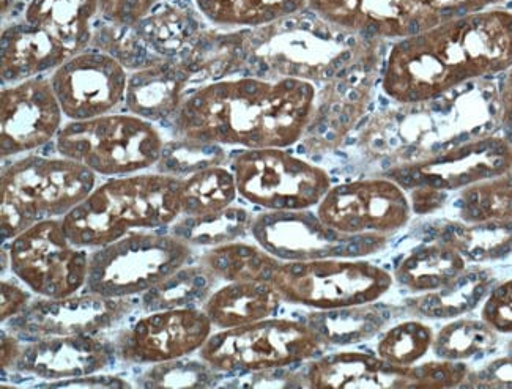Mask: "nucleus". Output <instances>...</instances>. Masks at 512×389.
<instances>
[{"instance_id":"obj_45","label":"nucleus","mask_w":512,"mask_h":389,"mask_svg":"<svg viewBox=\"0 0 512 389\" xmlns=\"http://www.w3.org/2000/svg\"><path fill=\"white\" fill-rule=\"evenodd\" d=\"M420 8L429 26L446 23L451 19L498 8L508 0H413Z\"/></svg>"},{"instance_id":"obj_42","label":"nucleus","mask_w":512,"mask_h":389,"mask_svg":"<svg viewBox=\"0 0 512 389\" xmlns=\"http://www.w3.org/2000/svg\"><path fill=\"white\" fill-rule=\"evenodd\" d=\"M435 333L421 320H405L388 328L380 336L375 353L396 366L410 367L421 363L432 352Z\"/></svg>"},{"instance_id":"obj_38","label":"nucleus","mask_w":512,"mask_h":389,"mask_svg":"<svg viewBox=\"0 0 512 389\" xmlns=\"http://www.w3.org/2000/svg\"><path fill=\"white\" fill-rule=\"evenodd\" d=\"M451 210L464 223L512 221V169L457 191Z\"/></svg>"},{"instance_id":"obj_55","label":"nucleus","mask_w":512,"mask_h":389,"mask_svg":"<svg viewBox=\"0 0 512 389\" xmlns=\"http://www.w3.org/2000/svg\"><path fill=\"white\" fill-rule=\"evenodd\" d=\"M506 350H508V353H512V339L509 341V344L506 345Z\"/></svg>"},{"instance_id":"obj_51","label":"nucleus","mask_w":512,"mask_h":389,"mask_svg":"<svg viewBox=\"0 0 512 389\" xmlns=\"http://www.w3.org/2000/svg\"><path fill=\"white\" fill-rule=\"evenodd\" d=\"M413 215H432L448 202V193L432 188H415L407 191Z\"/></svg>"},{"instance_id":"obj_8","label":"nucleus","mask_w":512,"mask_h":389,"mask_svg":"<svg viewBox=\"0 0 512 389\" xmlns=\"http://www.w3.org/2000/svg\"><path fill=\"white\" fill-rule=\"evenodd\" d=\"M196 249L167 230H134L109 245L90 249L87 292L136 298L188 264Z\"/></svg>"},{"instance_id":"obj_18","label":"nucleus","mask_w":512,"mask_h":389,"mask_svg":"<svg viewBox=\"0 0 512 389\" xmlns=\"http://www.w3.org/2000/svg\"><path fill=\"white\" fill-rule=\"evenodd\" d=\"M127 68L108 52L89 48L65 60L49 76L65 119L90 120L125 104Z\"/></svg>"},{"instance_id":"obj_26","label":"nucleus","mask_w":512,"mask_h":389,"mask_svg":"<svg viewBox=\"0 0 512 389\" xmlns=\"http://www.w3.org/2000/svg\"><path fill=\"white\" fill-rule=\"evenodd\" d=\"M282 303L273 282H223L205 301L202 311L215 330H229L275 317Z\"/></svg>"},{"instance_id":"obj_40","label":"nucleus","mask_w":512,"mask_h":389,"mask_svg":"<svg viewBox=\"0 0 512 389\" xmlns=\"http://www.w3.org/2000/svg\"><path fill=\"white\" fill-rule=\"evenodd\" d=\"M500 333L489 323L473 319H453L435 334L432 353L438 360H476L494 352Z\"/></svg>"},{"instance_id":"obj_34","label":"nucleus","mask_w":512,"mask_h":389,"mask_svg":"<svg viewBox=\"0 0 512 389\" xmlns=\"http://www.w3.org/2000/svg\"><path fill=\"white\" fill-rule=\"evenodd\" d=\"M218 29L253 30L308 10V0H193Z\"/></svg>"},{"instance_id":"obj_20","label":"nucleus","mask_w":512,"mask_h":389,"mask_svg":"<svg viewBox=\"0 0 512 389\" xmlns=\"http://www.w3.org/2000/svg\"><path fill=\"white\" fill-rule=\"evenodd\" d=\"M374 81V59L366 51L341 75L323 82L325 87L317 90L314 111L301 139L309 153L327 152L341 144L366 112Z\"/></svg>"},{"instance_id":"obj_24","label":"nucleus","mask_w":512,"mask_h":389,"mask_svg":"<svg viewBox=\"0 0 512 389\" xmlns=\"http://www.w3.org/2000/svg\"><path fill=\"white\" fill-rule=\"evenodd\" d=\"M73 56L48 30L16 19L2 29L0 75L5 86L52 73Z\"/></svg>"},{"instance_id":"obj_2","label":"nucleus","mask_w":512,"mask_h":389,"mask_svg":"<svg viewBox=\"0 0 512 389\" xmlns=\"http://www.w3.org/2000/svg\"><path fill=\"white\" fill-rule=\"evenodd\" d=\"M511 65L512 12L490 8L394 41L382 90L397 104L423 103L503 75Z\"/></svg>"},{"instance_id":"obj_7","label":"nucleus","mask_w":512,"mask_h":389,"mask_svg":"<svg viewBox=\"0 0 512 389\" xmlns=\"http://www.w3.org/2000/svg\"><path fill=\"white\" fill-rule=\"evenodd\" d=\"M164 139L155 123L138 115H101L68 120L57 134V155L78 161L98 177H123L150 171L160 160Z\"/></svg>"},{"instance_id":"obj_54","label":"nucleus","mask_w":512,"mask_h":389,"mask_svg":"<svg viewBox=\"0 0 512 389\" xmlns=\"http://www.w3.org/2000/svg\"><path fill=\"white\" fill-rule=\"evenodd\" d=\"M15 2L16 0H2V18H5L8 12H12Z\"/></svg>"},{"instance_id":"obj_12","label":"nucleus","mask_w":512,"mask_h":389,"mask_svg":"<svg viewBox=\"0 0 512 389\" xmlns=\"http://www.w3.org/2000/svg\"><path fill=\"white\" fill-rule=\"evenodd\" d=\"M2 251L12 275L37 297L64 298L86 289L90 249L70 240L62 219L34 224Z\"/></svg>"},{"instance_id":"obj_21","label":"nucleus","mask_w":512,"mask_h":389,"mask_svg":"<svg viewBox=\"0 0 512 389\" xmlns=\"http://www.w3.org/2000/svg\"><path fill=\"white\" fill-rule=\"evenodd\" d=\"M308 10L366 40H402L431 29L413 0H308Z\"/></svg>"},{"instance_id":"obj_32","label":"nucleus","mask_w":512,"mask_h":389,"mask_svg":"<svg viewBox=\"0 0 512 389\" xmlns=\"http://www.w3.org/2000/svg\"><path fill=\"white\" fill-rule=\"evenodd\" d=\"M468 267L467 260L442 241L426 240L394 265L393 278L413 295L446 286Z\"/></svg>"},{"instance_id":"obj_29","label":"nucleus","mask_w":512,"mask_h":389,"mask_svg":"<svg viewBox=\"0 0 512 389\" xmlns=\"http://www.w3.org/2000/svg\"><path fill=\"white\" fill-rule=\"evenodd\" d=\"M100 0H27L21 18L48 30L75 56L92 43Z\"/></svg>"},{"instance_id":"obj_44","label":"nucleus","mask_w":512,"mask_h":389,"mask_svg":"<svg viewBox=\"0 0 512 389\" xmlns=\"http://www.w3.org/2000/svg\"><path fill=\"white\" fill-rule=\"evenodd\" d=\"M223 375L199 356L197 360H190V356H186L180 360L153 364L139 375L136 385L142 388H210L216 386Z\"/></svg>"},{"instance_id":"obj_22","label":"nucleus","mask_w":512,"mask_h":389,"mask_svg":"<svg viewBox=\"0 0 512 389\" xmlns=\"http://www.w3.org/2000/svg\"><path fill=\"white\" fill-rule=\"evenodd\" d=\"M116 358L112 341L100 336H49L24 341L15 371L46 382L100 374Z\"/></svg>"},{"instance_id":"obj_19","label":"nucleus","mask_w":512,"mask_h":389,"mask_svg":"<svg viewBox=\"0 0 512 389\" xmlns=\"http://www.w3.org/2000/svg\"><path fill=\"white\" fill-rule=\"evenodd\" d=\"M64 119L49 78L38 76L5 86L0 92L2 160L29 155L56 141Z\"/></svg>"},{"instance_id":"obj_10","label":"nucleus","mask_w":512,"mask_h":389,"mask_svg":"<svg viewBox=\"0 0 512 389\" xmlns=\"http://www.w3.org/2000/svg\"><path fill=\"white\" fill-rule=\"evenodd\" d=\"M284 303L338 309L375 303L390 292L393 273L366 259L282 262L271 276Z\"/></svg>"},{"instance_id":"obj_30","label":"nucleus","mask_w":512,"mask_h":389,"mask_svg":"<svg viewBox=\"0 0 512 389\" xmlns=\"http://www.w3.org/2000/svg\"><path fill=\"white\" fill-rule=\"evenodd\" d=\"M246 30L218 32L205 27L193 45L179 57L191 76L193 89L208 82L221 81L245 65Z\"/></svg>"},{"instance_id":"obj_23","label":"nucleus","mask_w":512,"mask_h":389,"mask_svg":"<svg viewBox=\"0 0 512 389\" xmlns=\"http://www.w3.org/2000/svg\"><path fill=\"white\" fill-rule=\"evenodd\" d=\"M306 386L314 389H421L420 363L404 367L377 353L342 350L309 361Z\"/></svg>"},{"instance_id":"obj_37","label":"nucleus","mask_w":512,"mask_h":389,"mask_svg":"<svg viewBox=\"0 0 512 389\" xmlns=\"http://www.w3.org/2000/svg\"><path fill=\"white\" fill-rule=\"evenodd\" d=\"M194 259L212 271L221 282L271 281L281 260L271 256L259 243L240 240L199 251Z\"/></svg>"},{"instance_id":"obj_39","label":"nucleus","mask_w":512,"mask_h":389,"mask_svg":"<svg viewBox=\"0 0 512 389\" xmlns=\"http://www.w3.org/2000/svg\"><path fill=\"white\" fill-rule=\"evenodd\" d=\"M238 189L231 167L215 166L182 178V215L199 216L221 212L237 202Z\"/></svg>"},{"instance_id":"obj_4","label":"nucleus","mask_w":512,"mask_h":389,"mask_svg":"<svg viewBox=\"0 0 512 389\" xmlns=\"http://www.w3.org/2000/svg\"><path fill=\"white\" fill-rule=\"evenodd\" d=\"M372 41L344 32L305 10L246 30L243 68L251 71L249 76L323 84L357 62Z\"/></svg>"},{"instance_id":"obj_9","label":"nucleus","mask_w":512,"mask_h":389,"mask_svg":"<svg viewBox=\"0 0 512 389\" xmlns=\"http://www.w3.org/2000/svg\"><path fill=\"white\" fill-rule=\"evenodd\" d=\"M323 350L325 345L303 320L270 317L213 331L197 356L219 374L243 375L308 363Z\"/></svg>"},{"instance_id":"obj_36","label":"nucleus","mask_w":512,"mask_h":389,"mask_svg":"<svg viewBox=\"0 0 512 389\" xmlns=\"http://www.w3.org/2000/svg\"><path fill=\"white\" fill-rule=\"evenodd\" d=\"M256 213L242 205H231L221 212L208 215H180L167 232L185 241L194 249H210L234 241L246 240L251 235V226Z\"/></svg>"},{"instance_id":"obj_16","label":"nucleus","mask_w":512,"mask_h":389,"mask_svg":"<svg viewBox=\"0 0 512 389\" xmlns=\"http://www.w3.org/2000/svg\"><path fill=\"white\" fill-rule=\"evenodd\" d=\"M134 298H109L82 292L64 298L37 297L15 319L2 323L23 341L49 336H100L134 311Z\"/></svg>"},{"instance_id":"obj_31","label":"nucleus","mask_w":512,"mask_h":389,"mask_svg":"<svg viewBox=\"0 0 512 389\" xmlns=\"http://www.w3.org/2000/svg\"><path fill=\"white\" fill-rule=\"evenodd\" d=\"M391 320L382 304L368 303L338 309H311L303 322L325 347H349L375 338Z\"/></svg>"},{"instance_id":"obj_15","label":"nucleus","mask_w":512,"mask_h":389,"mask_svg":"<svg viewBox=\"0 0 512 389\" xmlns=\"http://www.w3.org/2000/svg\"><path fill=\"white\" fill-rule=\"evenodd\" d=\"M323 223L346 234L391 235L412 219L409 193L391 178H360L333 185L316 207Z\"/></svg>"},{"instance_id":"obj_53","label":"nucleus","mask_w":512,"mask_h":389,"mask_svg":"<svg viewBox=\"0 0 512 389\" xmlns=\"http://www.w3.org/2000/svg\"><path fill=\"white\" fill-rule=\"evenodd\" d=\"M23 347V339L16 336L12 331H8L7 328L2 330V342H0V364H2V371H15L19 356L23 353Z\"/></svg>"},{"instance_id":"obj_17","label":"nucleus","mask_w":512,"mask_h":389,"mask_svg":"<svg viewBox=\"0 0 512 389\" xmlns=\"http://www.w3.org/2000/svg\"><path fill=\"white\" fill-rule=\"evenodd\" d=\"M212 322L202 308L145 312L120 328L114 338L116 358L133 366H153L194 355L212 336Z\"/></svg>"},{"instance_id":"obj_46","label":"nucleus","mask_w":512,"mask_h":389,"mask_svg":"<svg viewBox=\"0 0 512 389\" xmlns=\"http://www.w3.org/2000/svg\"><path fill=\"white\" fill-rule=\"evenodd\" d=\"M164 0H100L98 16L103 23L133 27Z\"/></svg>"},{"instance_id":"obj_14","label":"nucleus","mask_w":512,"mask_h":389,"mask_svg":"<svg viewBox=\"0 0 512 389\" xmlns=\"http://www.w3.org/2000/svg\"><path fill=\"white\" fill-rule=\"evenodd\" d=\"M512 169V144L498 134L472 139L421 160L388 167L391 178L405 191L432 188L457 193L467 186L497 177Z\"/></svg>"},{"instance_id":"obj_48","label":"nucleus","mask_w":512,"mask_h":389,"mask_svg":"<svg viewBox=\"0 0 512 389\" xmlns=\"http://www.w3.org/2000/svg\"><path fill=\"white\" fill-rule=\"evenodd\" d=\"M467 388H512V353L490 361L478 371L470 372Z\"/></svg>"},{"instance_id":"obj_13","label":"nucleus","mask_w":512,"mask_h":389,"mask_svg":"<svg viewBox=\"0 0 512 389\" xmlns=\"http://www.w3.org/2000/svg\"><path fill=\"white\" fill-rule=\"evenodd\" d=\"M251 237L282 262L366 259L390 245L388 235H355L333 229L312 208L294 212L262 210L254 216Z\"/></svg>"},{"instance_id":"obj_5","label":"nucleus","mask_w":512,"mask_h":389,"mask_svg":"<svg viewBox=\"0 0 512 389\" xmlns=\"http://www.w3.org/2000/svg\"><path fill=\"white\" fill-rule=\"evenodd\" d=\"M180 178L141 172L108 178L62 218L79 248L95 249L134 230H166L182 215Z\"/></svg>"},{"instance_id":"obj_3","label":"nucleus","mask_w":512,"mask_h":389,"mask_svg":"<svg viewBox=\"0 0 512 389\" xmlns=\"http://www.w3.org/2000/svg\"><path fill=\"white\" fill-rule=\"evenodd\" d=\"M399 106L377 117L364 134L366 149L390 155V166L500 131L498 87L490 79L470 82L423 103Z\"/></svg>"},{"instance_id":"obj_11","label":"nucleus","mask_w":512,"mask_h":389,"mask_svg":"<svg viewBox=\"0 0 512 389\" xmlns=\"http://www.w3.org/2000/svg\"><path fill=\"white\" fill-rule=\"evenodd\" d=\"M231 171L238 197L265 212L316 208L333 186L323 167L287 149L240 150Z\"/></svg>"},{"instance_id":"obj_27","label":"nucleus","mask_w":512,"mask_h":389,"mask_svg":"<svg viewBox=\"0 0 512 389\" xmlns=\"http://www.w3.org/2000/svg\"><path fill=\"white\" fill-rule=\"evenodd\" d=\"M497 286L490 268L467 267L446 286L405 301V311L427 320H453L470 314L486 301Z\"/></svg>"},{"instance_id":"obj_1","label":"nucleus","mask_w":512,"mask_h":389,"mask_svg":"<svg viewBox=\"0 0 512 389\" xmlns=\"http://www.w3.org/2000/svg\"><path fill=\"white\" fill-rule=\"evenodd\" d=\"M316 84L240 76L191 90L169 122L174 138L242 150L290 149L301 142L316 104Z\"/></svg>"},{"instance_id":"obj_35","label":"nucleus","mask_w":512,"mask_h":389,"mask_svg":"<svg viewBox=\"0 0 512 389\" xmlns=\"http://www.w3.org/2000/svg\"><path fill=\"white\" fill-rule=\"evenodd\" d=\"M221 284L212 271L193 257L158 286L142 293L138 303L144 312L202 308Z\"/></svg>"},{"instance_id":"obj_41","label":"nucleus","mask_w":512,"mask_h":389,"mask_svg":"<svg viewBox=\"0 0 512 389\" xmlns=\"http://www.w3.org/2000/svg\"><path fill=\"white\" fill-rule=\"evenodd\" d=\"M226 160V149L223 145L205 144L194 139L172 136L171 141L164 142L160 160L153 167V171L182 180L210 167L223 166Z\"/></svg>"},{"instance_id":"obj_50","label":"nucleus","mask_w":512,"mask_h":389,"mask_svg":"<svg viewBox=\"0 0 512 389\" xmlns=\"http://www.w3.org/2000/svg\"><path fill=\"white\" fill-rule=\"evenodd\" d=\"M46 388H131L125 378L111 377V375L92 374L86 377L68 378V380H59V382H46Z\"/></svg>"},{"instance_id":"obj_52","label":"nucleus","mask_w":512,"mask_h":389,"mask_svg":"<svg viewBox=\"0 0 512 389\" xmlns=\"http://www.w3.org/2000/svg\"><path fill=\"white\" fill-rule=\"evenodd\" d=\"M498 87V104H500V131L503 138L512 144V65L503 73Z\"/></svg>"},{"instance_id":"obj_33","label":"nucleus","mask_w":512,"mask_h":389,"mask_svg":"<svg viewBox=\"0 0 512 389\" xmlns=\"http://www.w3.org/2000/svg\"><path fill=\"white\" fill-rule=\"evenodd\" d=\"M204 16L194 8L177 2H161L136 24L139 35L161 59H179L205 29Z\"/></svg>"},{"instance_id":"obj_47","label":"nucleus","mask_w":512,"mask_h":389,"mask_svg":"<svg viewBox=\"0 0 512 389\" xmlns=\"http://www.w3.org/2000/svg\"><path fill=\"white\" fill-rule=\"evenodd\" d=\"M481 319L500 334H512V278L492 289L483 303Z\"/></svg>"},{"instance_id":"obj_43","label":"nucleus","mask_w":512,"mask_h":389,"mask_svg":"<svg viewBox=\"0 0 512 389\" xmlns=\"http://www.w3.org/2000/svg\"><path fill=\"white\" fill-rule=\"evenodd\" d=\"M90 46L108 52L109 56L119 60L127 71L141 70L163 60L147 46L134 26L104 23L103 26L97 27L95 24Z\"/></svg>"},{"instance_id":"obj_6","label":"nucleus","mask_w":512,"mask_h":389,"mask_svg":"<svg viewBox=\"0 0 512 389\" xmlns=\"http://www.w3.org/2000/svg\"><path fill=\"white\" fill-rule=\"evenodd\" d=\"M98 175L65 156L27 155L2 169V245L48 219H62L98 186Z\"/></svg>"},{"instance_id":"obj_25","label":"nucleus","mask_w":512,"mask_h":389,"mask_svg":"<svg viewBox=\"0 0 512 389\" xmlns=\"http://www.w3.org/2000/svg\"><path fill=\"white\" fill-rule=\"evenodd\" d=\"M191 76L177 59H166L128 75L125 108L152 123H169L190 95Z\"/></svg>"},{"instance_id":"obj_49","label":"nucleus","mask_w":512,"mask_h":389,"mask_svg":"<svg viewBox=\"0 0 512 389\" xmlns=\"http://www.w3.org/2000/svg\"><path fill=\"white\" fill-rule=\"evenodd\" d=\"M34 293L30 292L23 282L16 276L2 278L0 282V320L2 323L15 319L34 300Z\"/></svg>"},{"instance_id":"obj_28","label":"nucleus","mask_w":512,"mask_h":389,"mask_svg":"<svg viewBox=\"0 0 512 389\" xmlns=\"http://www.w3.org/2000/svg\"><path fill=\"white\" fill-rule=\"evenodd\" d=\"M424 237L456 249L468 264H489L512 256V221L440 219L427 224Z\"/></svg>"}]
</instances>
